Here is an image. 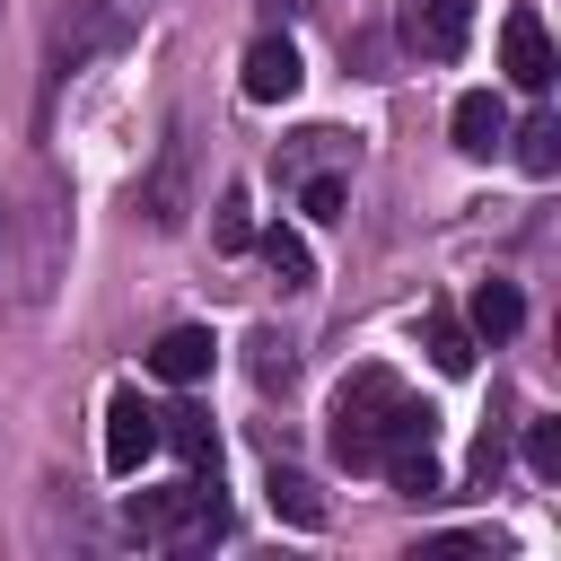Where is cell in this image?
Returning a JSON list of instances; mask_svg holds the SVG:
<instances>
[{
	"mask_svg": "<svg viewBox=\"0 0 561 561\" xmlns=\"http://www.w3.org/2000/svg\"><path fill=\"white\" fill-rule=\"evenodd\" d=\"M430 421H438V412H430V403H412L394 368H351V377H342V394H333L324 447H333V465H351V473H377V456H386V447H412V438H430Z\"/></svg>",
	"mask_w": 561,
	"mask_h": 561,
	"instance_id": "6da1fadb",
	"label": "cell"
},
{
	"mask_svg": "<svg viewBox=\"0 0 561 561\" xmlns=\"http://www.w3.org/2000/svg\"><path fill=\"white\" fill-rule=\"evenodd\" d=\"M123 526L149 535V543H219L228 535V500L210 473H184L175 491H131L123 500Z\"/></svg>",
	"mask_w": 561,
	"mask_h": 561,
	"instance_id": "7a4b0ae2",
	"label": "cell"
},
{
	"mask_svg": "<svg viewBox=\"0 0 561 561\" xmlns=\"http://www.w3.org/2000/svg\"><path fill=\"white\" fill-rule=\"evenodd\" d=\"M394 18H403V44L421 61H456L465 35H473V0H403Z\"/></svg>",
	"mask_w": 561,
	"mask_h": 561,
	"instance_id": "3957f363",
	"label": "cell"
},
{
	"mask_svg": "<svg viewBox=\"0 0 561 561\" xmlns=\"http://www.w3.org/2000/svg\"><path fill=\"white\" fill-rule=\"evenodd\" d=\"M149 456H158V412H149L131 386H114V394H105V465H114V473H140Z\"/></svg>",
	"mask_w": 561,
	"mask_h": 561,
	"instance_id": "277c9868",
	"label": "cell"
},
{
	"mask_svg": "<svg viewBox=\"0 0 561 561\" xmlns=\"http://www.w3.org/2000/svg\"><path fill=\"white\" fill-rule=\"evenodd\" d=\"M500 61H508V79L526 88V96H543L552 88V35H543V18L535 9H508V26H500Z\"/></svg>",
	"mask_w": 561,
	"mask_h": 561,
	"instance_id": "5b68a950",
	"label": "cell"
},
{
	"mask_svg": "<svg viewBox=\"0 0 561 561\" xmlns=\"http://www.w3.org/2000/svg\"><path fill=\"white\" fill-rule=\"evenodd\" d=\"M298 79H307V70H298V44H289V35H254V44H245V96H254V105H289Z\"/></svg>",
	"mask_w": 561,
	"mask_h": 561,
	"instance_id": "8992f818",
	"label": "cell"
},
{
	"mask_svg": "<svg viewBox=\"0 0 561 561\" xmlns=\"http://www.w3.org/2000/svg\"><path fill=\"white\" fill-rule=\"evenodd\" d=\"M210 359H219L210 324H167V333L149 342V377H167V386H202V377H210Z\"/></svg>",
	"mask_w": 561,
	"mask_h": 561,
	"instance_id": "52a82bcc",
	"label": "cell"
},
{
	"mask_svg": "<svg viewBox=\"0 0 561 561\" xmlns=\"http://www.w3.org/2000/svg\"><path fill=\"white\" fill-rule=\"evenodd\" d=\"M447 131H456V149H465V158H491V149L508 140V105H500L491 88H465V96H456V114H447Z\"/></svg>",
	"mask_w": 561,
	"mask_h": 561,
	"instance_id": "ba28073f",
	"label": "cell"
},
{
	"mask_svg": "<svg viewBox=\"0 0 561 561\" xmlns=\"http://www.w3.org/2000/svg\"><path fill=\"white\" fill-rule=\"evenodd\" d=\"M158 447H175L193 473H219V430H210V412H193V403L158 412Z\"/></svg>",
	"mask_w": 561,
	"mask_h": 561,
	"instance_id": "9c48e42d",
	"label": "cell"
},
{
	"mask_svg": "<svg viewBox=\"0 0 561 561\" xmlns=\"http://www.w3.org/2000/svg\"><path fill=\"white\" fill-rule=\"evenodd\" d=\"M377 473H386L403 500H438V491H447V473H438L430 438H412V447H386V456H377Z\"/></svg>",
	"mask_w": 561,
	"mask_h": 561,
	"instance_id": "30bf717a",
	"label": "cell"
},
{
	"mask_svg": "<svg viewBox=\"0 0 561 561\" xmlns=\"http://www.w3.org/2000/svg\"><path fill=\"white\" fill-rule=\"evenodd\" d=\"M517 316H526V298H517L508 280H473V324H465L473 342H508V333H517Z\"/></svg>",
	"mask_w": 561,
	"mask_h": 561,
	"instance_id": "8fae6325",
	"label": "cell"
},
{
	"mask_svg": "<svg viewBox=\"0 0 561 561\" xmlns=\"http://www.w3.org/2000/svg\"><path fill=\"white\" fill-rule=\"evenodd\" d=\"M263 491H272V517H280V526H324V491H316L307 473L272 465V482H263Z\"/></svg>",
	"mask_w": 561,
	"mask_h": 561,
	"instance_id": "7c38bea8",
	"label": "cell"
},
{
	"mask_svg": "<svg viewBox=\"0 0 561 561\" xmlns=\"http://www.w3.org/2000/svg\"><path fill=\"white\" fill-rule=\"evenodd\" d=\"M421 342H430V368H438V377H473V333H465L456 316H430Z\"/></svg>",
	"mask_w": 561,
	"mask_h": 561,
	"instance_id": "4fadbf2b",
	"label": "cell"
},
{
	"mask_svg": "<svg viewBox=\"0 0 561 561\" xmlns=\"http://www.w3.org/2000/svg\"><path fill=\"white\" fill-rule=\"evenodd\" d=\"M263 263H272V280H280V289H307V280H316V254H307V237H298V228H272V237H263Z\"/></svg>",
	"mask_w": 561,
	"mask_h": 561,
	"instance_id": "5bb4252c",
	"label": "cell"
},
{
	"mask_svg": "<svg viewBox=\"0 0 561 561\" xmlns=\"http://www.w3.org/2000/svg\"><path fill=\"white\" fill-rule=\"evenodd\" d=\"M517 167H526V175H561V114H535V123L517 131Z\"/></svg>",
	"mask_w": 561,
	"mask_h": 561,
	"instance_id": "9a60e30c",
	"label": "cell"
},
{
	"mask_svg": "<svg viewBox=\"0 0 561 561\" xmlns=\"http://www.w3.org/2000/svg\"><path fill=\"white\" fill-rule=\"evenodd\" d=\"M526 473L561 482V421H526Z\"/></svg>",
	"mask_w": 561,
	"mask_h": 561,
	"instance_id": "2e32d148",
	"label": "cell"
},
{
	"mask_svg": "<svg viewBox=\"0 0 561 561\" xmlns=\"http://www.w3.org/2000/svg\"><path fill=\"white\" fill-rule=\"evenodd\" d=\"M289 377H298V359H289V342H280V333H254V386L272 394V386H289Z\"/></svg>",
	"mask_w": 561,
	"mask_h": 561,
	"instance_id": "e0dca14e",
	"label": "cell"
},
{
	"mask_svg": "<svg viewBox=\"0 0 561 561\" xmlns=\"http://www.w3.org/2000/svg\"><path fill=\"white\" fill-rule=\"evenodd\" d=\"M210 237H219V254H237L254 228H245V193H219V210H210Z\"/></svg>",
	"mask_w": 561,
	"mask_h": 561,
	"instance_id": "ac0fdd59",
	"label": "cell"
},
{
	"mask_svg": "<svg viewBox=\"0 0 561 561\" xmlns=\"http://www.w3.org/2000/svg\"><path fill=\"white\" fill-rule=\"evenodd\" d=\"M298 202H307V219H342V202H351V193H342V175H307V193H298Z\"/></svg>",
	"mask_w": 561,
	"mask_h": 561,
	"instance_id": "d6986e66",
	"label": "cell"
},
{
	"mask_svg": "<svg viewBox=\"0 0 561 561\" xmlns=\"http://www.w3.org/2000/svg\"><path fill=\"white\" fill-rule=\"evenodd\" d=\"M500 465H508V447H500V430H482V438H473V482L491 491V482H500Z\"/></svg>",
	"mask_w": 561,
	"mask_h": 561,
	"instance_id": "ffe728a7",
	"label": "cell"
}]
</instances>
